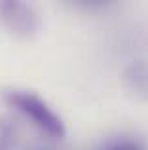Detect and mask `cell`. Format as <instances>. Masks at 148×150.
Wrapping results in <instances>:
<instances>
[{
  "label": "cell",
  "instance_id": "obj_1",
  "mask_svg": "<svg viewBox=\"0 0 148 150\" xmlns=\"http://www.w3.org/2000/svg\"><path fill=\"white\" fill-rule=\"evenodd\" d=\"M0 99L13 112L34 125L40 133L48 135L49 139H63L65 137V122L55 110L51 108L46 99H42L36 91L27 88H10L0 89Z\"/></svg>",
  "mask_w": 148,
  "mask_h": 150
},
{
  "label": "cell",
  "instance_id": "obj_2",
  "mask_svg": "<svg viewBox=\"0 0 148 150\" xmlns=\"http://www.w3.org/2000/svg\"><path fill=\"white\" fill-rule=\"evenodd\" d=\"M0 25L15 38H32L40 27V19L32 4L21 0H0Z\"/></svg>",
  "mask_w": 148,
  "mask_h": 150
},
{
  "label": "cell",
  "instance_id": "obj_3",
  "mask_svg": "<svg viewBox=\"0 0 148 150\" xmlns=\"http://www.w3.org/2000/svg\"><path fill=\"white\" fill-rule=\"evenodd\" d=\"M122 84L129 95L148 103V63L133 61L131 65H127L122 74Z\"/></svg>",
  "mask_w": 148,
  "mask_h": 150
},
{
  "label": "cell",
  "instance_id": "obj_4",
  "mask_svg": "<svg viewBox=\"0 0 148 150\" xmlns=\"http://www.w3.org/2000/svg\"><path fill=\"white\" fill-rule=\"evenodd\" d=\"M95 150H148L139 137L133 135H114L104 139Z\"/></svg>",
  "mask_w": 148,
  "mask_h": 150
},
{
  "label": "cell",
  "instance_id": "obj_5",
  "mask_svg": "<svg viewBox=\"0 0 148 150\" xmlns=\"http://www.w3.org/2000/svg\"><path fill=\"white\" fill-rule=\"evenodd\" d=\"M17 143V125L11 118L0 114V150H13Z\"/></svg>",
  "mask_w": 148,
  "mask_h": 150
},
{
  "label": "cell",
  "instance_id": "obj_6",
  "mask_svg": "<svg viewBox=\"0 0 148 150\" xmlns=\"http://www.w3.org/2000/svg\"><path fill=\"white\" fill-rule=\"evenodd\" d=\"M27 150H65V148L57 146V144H51V143H36L32 146H29Z\"/></svg>",
  "mask_w": 148,
  "mask_h": 150
}]
</instances>
